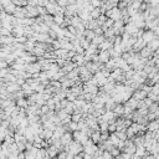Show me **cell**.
Instances as JSON below:
<instances>
[{"instance_id": "cell-1", "label": "cell", "mask_w": 159, "mask_h": 159, "mask_svg": "<svg viewBox=\"0 0 159 159\" xmlns=\"http://www.w3.org/2000/svg\"><path fill=\"white\" fill-rule=\"evenodd\" d=\"M63 151L66 152V153L72 154V156H78V154H81V153L83 152V147H82L80 143L72 141L67 147H65Z\"/></svg>"}, {"instance_id": "cell-2", "label": "cell", "mask_w": 159, "mask_h": 159, "mask_svg": "<svg viewBox=\"0 0 159 159\" xmlns=\"http://www.w3.org/2000/svg\"><path fill=\"white\" fill-rule=\"evenodd\" d=\"M142 39H143V41H144L146 44H149L151 41H153L154 39H156V34H154L152 30H146V31L143 32Z\"/></svg>"}, {"instance_id": "cell-3", "label": "cell", "mask_w": 159, "mask_h": 159, "mask_svg": "<svg viewBox=\"0 0 159 159\" xmlns=\"http://www.w3.org/2000/svg\"><path fill=\"white\" fill-rule=\"evenodd\" d=\"M138 31H139V30L137 29V27H135V25L133 24V22H129V24L124 25V32H127V34L130 35V36H134Z\"/></svg>"}, {"instance_id": "cell-4", "label": "cell", "mask_w": 159, "mask_h": 159, "mask_svg": "<svg viewBox=\"0 0 159 159\" xmlns=\"http://www.w3.org/2000/svg\"><path fill=\"white\" fill-rule=\"evenodd\" d=\"M60 141H61V144L63 146V148H65V147H67L68 144H70V143H71V142L73 141V138H72V134L70 133V132H66V133H65V134L62 135L61 138H60Z\"/></svg>"}, {"instance_id": "cell-5", "label": "cell", "mask_w": 159, "mask_h": 159, "mask_svg": "<svg viewBox=\"0 0 159 159\" xmlns=\"http://www.w3.org/2000/svg\"><path fill=\"white\" fill-rule=\"evenodd\" d=\"M98 59L101 63H107L111 60V56L108 51H98Z\"/></svg>"}, {"instance_id": "cell-6", "label": "cell", "mask_w": 159, "mask_h": 159, "mask_svg": "<svg viewBox=\"0 0 159 159\" xmlns=\"http://www.w3.org/2000/svg\"><path fill=\"white\" fill-rule=\"evenodd\" d=\"M153 51L149 49V47H144L142 49L141 51H139V55H141V59H146V60H149V59H152V56H153Z\"/></svg>"}, {"instance_id": "cell-7", "label": "cell", "mask_w": 159, "mask_h": 159, "mask_svg": "<svg viewBox=\"0 0 159 159\" xmlns=\"http://www.w3.org/2000/svg\"><path fill=\"white\" fill-rule=\"evenodd\" d=\"M147 93L144 92V91H142V90H135L134 92H133V98L134 100H137V101H144L147 98Z\"/></svg>"}, {"instance_id": "cell-8", "label": "cell", "mask_w": 159, "mask_h": 159, "mask_svg": "<svg viewBox=\"0 0 159 159\" xmlns=\"http://www.w3.org/2000/svg\"><path fill=\"white\" fill-rule=\"evenodd\" d=\"M26 16V9L25 8H16L14 11V17L15 19H24Z\"/></svg>"}, {"instance_id": "cell-9", "label": "cell", "mask_w": 159, "mask_h": 159, "mask_svg": "<svg viewBox=\"0 0 159 159\" xmlns=\"http://www.w3.org/2000/svg\"><path fill=\"white\" fill-rule=\"evenodd\" d=\"M97 148H98V147L96 146V144H90V146H87V147H83V153L88 154V156H91V157H93V154L96 153Z\"/></svg>"}, {"instance_id": "cell-10", "label": "cell", "mask_w": 159, "mask_h": 159, "mask_svg": "<svg viewBox=\"0 0 159 159\" xmlns=\"http://www.w3.org/2000/svg\"><path fill=\"white\" fill-rule=\"evenodd\" d=\"M147 130L148 132H157V130H159V123L157 122V121H152V122H148L147 124Z\"/></svg>"}, {"instance_id": "cell-11", "label": "cell", "mask_w": 159, "mask_h": 159, "mask_svg": "<svg viewBox=\"0 0 159 159\" xmlns=\"http://www.w3.org/2000/svg\"><path fill=\"white\" fill-rule=\"evenodd\" d=\"M111 49H113V44L109 43L108 40H105L100 46H98V50L100 51H109Z\"/></svg>"}, {"instance_id": "cell-12", "label": "cell", "mask_w": 159, "mask_h": 159, "mask_svg": "<svg viewBox=\"0 0 159 159\" xmlns=\"http://www.w3.org/2000/svg\"><path fill=\"white\" fill-rule=\"evenodd\" d=\"M46 152H47V156L50 157V159H52V158H56L57 157V154L60 153V151L56 147L54 146H50L47 149H46Z\"/></svg>"}, {"instance_id": "cell-13", "label": "cell", "mask_w": 159, "mask_h": 159, "mask_svg": "<svg viewBox=\"0 0 159 159\" xmlns=\"http://www.w3.org/2000/svg\"><path fill=\"white\" fill-rule=\"evenodd\" d=\"M90 139L93 142V144H100V142H101V132L100 130H93V133L91 134Z\"/></svg>"}, {"instance_id": "cell-14", "label": "cell", "mask_w": 159, "mask_h": 159, "mask_svg": "<svg viewBox=\"0 0 159 159\" xmlns=\"http://www.w3.org/2000/svg\"><path fill=\"white\" fill-rule=\"evenodd\" d=\"M25 9H26V16H29V17H31V19L39 15V13H37V8H32V6L27 5Z\"/></svg>"}, {"instance_id": "cell-15", "label": "cell", "mask_w": 159, "mask_h": 159, "mask_svg": "<svg viewBox=\"0 0 159 159\" xmlns=\"http://www.w3.org/2000/svg\"><path fill=\"white\" fill-rule=\"evenodd\" d=\"M19 90H21V87L17 85L16 82H13V83H9L6 86V91L10 92V93H16Z\"/></svg>"}, {"instance_id": "cell-16", "label": "cell", "mask_w": 159, "mask_h": 159, "mask_svg": "<svg viewBox=\"0 0 159 159\" xmlns=\"http://www.w3.org/2000/svg\"><path fill=\"white\" fill-rule=\"evenodd\" d=\"M114 86H116L114 82H109V81H108L103 87H102V90H103L102 92H105V93H107V95H109V93L114 90Z\"/></svg>"}, {"instance_id": "cell-17", "label": "cell", "mask_w": 159, "mask_h": 159, "mask_svg": "<svg viewBox=\"0 0 159 159\" xmlns=\"http://www.w3.org/2000/svg\"><path fill=\"white\" fill-rule=\"evenodd\" d=\"M147 47L151 49L153 52H156V51L159 49V39H157V37H156L153 41H151L149 44H147Z\"/></svg>"}, {"instance_id": "cell-18", "label": "cell", "mask_w": 159, "mask_h": 159, "mask_svg": "<svg viewBox=\"0 0 159 159\" xmlns=\"http://www.w3.org/2000/svg\"><path fill=\"white\" fill-rule=\"evenodd\" d=\"M146 154H148V152L146 151V148H144L143 146H139L135 148V153H134V156H137L138 158H143Z\"/></svg>"}, {"instance_id": "cell-19", "label": "cell", "mask_w": 159, "mask_h": 159, "mask_svg": "<svg viewBox=\"0 0 159 159\" xmlns=\"http://www.w3.org/2000/svg\"><path fill=\"white\" fill-rule=\"evenodd\" d=\"M113 113L116 114V117L123 116V113H124V107H123V105H116L114 109H113Z\"/></svg>"}, {"instance_id": "cell-20", "label": "cell", "mask_w": 159, "mask_h": 159, "mask_svg": "<svg viewBox=\"0 0 159 159\" xmlns=\"http://www.w3.org/2000/svg\"><path fill=\"white\" fill-rule=\"evenodd\" d=\"M13 32L15 34L16 39H17V37H21L22 35H24V26H21V25L15 26V27L13 29Z\"/></svg>"}, {"instance_id": "cell-21", "label": "cell", "mask_w": 159, "mask_h": 159, "mask_svg": "<svg viewBox=\"0 0 159 159\" xmlns=\"http://www.w3.org/2000/svg\"><path fill=\"white\" fill-rule=\"evenodd\" d=\"M63 21H65V15L63 14H59V15H54V22L56 25H59V26H61L63 24Z\"/></svg>"}, {"instance_id": "cell-22", "label": "cell", "mask_w": 159, "mask_h": 159, "mask_svg": "<svg viewBox=\"0 0 159 159\" xmlns=\"http://www.w3.org/2000/svg\"><path fill=\"white\" fill-rule=\"evenodd\" d=\"M83 37H85L87 41L92 43V40L96 37V35H95V32H93L92 30H85V32H83Z\"/></svg>"}, {"instance_id": "cell-23", "label": "cell", "mask_w": 159, "mask_h": 159, "mask_svg": "<svg viewBox=\"0 0 159 159\" xmlns=\"http://www.w3.org/2000/svg\"><path fill=\"white\" fill-rule=\"evenodd\" d=\"M81 24H82V20L80 19L78 15H75V16L71 17V26H73L75 29H76L78 25H81Z\"/></svg>"}, {"instance_id": "cell-24", "label": "cell", "mask_w": 159, "mask_h": 159, "mask_svg": "<svg viewBox=\"0 0 159 159\" xmlns=\"http://www.w3.org/2000/svg\"><path fill=\"white\" fill-rule=\"evenodd\" d=\"M70 92H71L72 95H75L76 97H78L80 95H82V93H83V90H82L81 86H73L71 90H70Z\"/></svg>"}, {"instance_id": "cell-25", "label": "cell", "mask_w": 159, "mask_h": 159, "mask_svg": "<svg viewBox=\"0 0 159 159\" xmlns=\"http://www.w3.org/2000/svg\"><path fill=\"white\" fill-rule=\"evenodd\" d=\"M16 107H17V108L20 107L21 109H24V108H26V107H29L27 100H25V98H20V100H17V102H16Z\"/></svg>"}, {"instance_id": "cell-26", "label": "cell", "mask_w": 159, "mask_h": 159, "mask_svg": "<svg viewBox=\"0 0 159 159\" xmlns=\"http://www.w3.org/2000/svg\"><path fill=\"white\" fill-rule=\"evenodd\" d=\"M106 39H105V36L103 35H101V36H96L95 37V39H93L92 40V43L91 44H93V45H96L97 46V47H98V46H100L102 43H103V41H105Z\"/></svg>"}, {"instance_id": "cell-27", "label": "cell", "mask_w": 159, "mask_h": 159, "mask_svg": "<svg viewBox=\"0 0 159 159\" xmlns=\"http://www.w3.org/2000/svg\"><path fill=\"white\" fill-rule=\"evenodd\" d=\"M114 107H116V103L113 102V100H112V98L105 103V109H106V111H113Z\"/></svg>"}, {"instance_id": "cell-28", "label": "cell", "mask_w": 159, "mask_h": 159, "mask_svg": "<svg viewBox=\"0 0 159 159\" xmlns=\"http://www.w3.org/2000/svg\"><path fill=\"white\" fill-rule=\"evenodd\" d=\"M67 127H68V132L71 130V132H76V130H78V123H76V122H70L68 124H67Z\"/></svg>"}, {"instance_id": "cell-29", "label": "cell", "mask_w": 159, "mask_h": 159, "mask_svg": "<svg viewBox=\"0 0 159 159\" xmlns=\"http://www.w3.org/2000/svg\"><path fill=\"white\" fill-rule=\"evenodd\" d=\"M158 111V102H153V103L148 107V113H156Z\"/></svg>"}, {"instance_id": "cell-30", "label": "cell", "mask_w": 159, "mask_h": 159, "mask_svg": "<svg viewBox=\"0 0 159 159\" xmlns=\"http://www.w3.org/2000/svg\"><path fill=\"white\" fill-rule=\"evenodd\" d=\"M109 154H111V156L113 157V158H116V157H118L119 154H121V151H119V149H117L116 147H113V148H112L111 151H109Z\"/></svg>"}, {"instance_id": "cell-31", "label": "cell", "mask_w": 159, "mask_h": 159, "mask_svg": "<svg viewBox=\"0 0 159 159\" xmlns=\"http://www.w3.org/2000/svg\"><path fill=\"white\" fill-rule=\"evenodd\" d=\"M152 93L156 96H159V83H156V85L152 87Z\"/></svg>"}, {"instance_id": "cell-32", "label": "cell", "mask_w": 159, "mask_h": 159, "mask_svg": "<svg viewBox=\"0 0 159 159\" xmlns=\"http://www.w3.org/2000/svg\"><path fill=\"white\" fill-rule=\"evenodd\" d=\"M116 130H117V126L116 123H112L108 126V133L112 134V133H116Z\"/></svg>"}, {"instance_id": "cell-33", "label": "cell", "mask_w": 159, "mask_h": 159, "mask_svg": "<svg viewBox=\"0 0 159 159\" xmlns=\"http://www.w3.org/2000/svg\"><path fill=\"white\" fill-rule=\"evenodd\" d=\"M40 111H41V114H47L49 112H50V109H49V107L46 106V105H44V106H41L40 107Z\"/></svg>"}, {"instance_id": "cell-34", "label": "cell", "mask_w": 159, "mask_h": 159, "mask_svg": "<svg viewBox=\"0 0 159 159\" xmlns=\"http://www.w3.org/2000/svg\"><path fill=\"white\" fill-rule=\"evenodd\" d=\"M5 80H6V81H11V83H13V82H16L17 78L14 76V75H8V76L5 77Z\"/></svg>"}, {"instance_id": "cell-35", "label": "cell", "mask_w": 159, "mask_h": 159, "mask_svg": "<svg viewBox=\"0 0 159 159\" xmlns=\"http://www.w3.org/2000/svg\"><path fill=\"white\" fill-rule=\"evenodd\" d=\"M8 75H9V70H8V68L0 70V77H6Z\"/></svg>"}, {"instance_id": "cell-36", "label": "cell", "mask_w": 159, "mask_h": 159, "mask_svg": "<svg viewBox=\"0 0 159 159\" xmlns=\"http://www.w3.org/2000/svg\"><path fill=\"white\" fill-rule=\"evenodd\" d=\"M66 157H67V153L65 152V151L60 152V153L57 154V159H66Z\"/></svg>"}, {"instance_id": "cell-37", "label": "cell", "mask_w": 159, "mask_h": 159, "mask_svg": "<svg viewBox=\"0 0 159 159\" xmlns=\"http://www.w3.org/2000/svg\"><path fill=\"white\" fill-rule=\"evenodd\" d=\"M102 158H103V159H113V157L109 154V152H103V154H102Z\"/></svg>"}, {"instance_id": "cell-38", "label": "cell", "mask_w": 159, "mask_h": 159, "mask_svg": "<svg viewBox=\"0 0 159 159\" xmlns=\"http://www.w3.org/2000/svg\"><path fill=\"white\" fill-rule=\"evenodd\" d=\"M121 157H122V159H132L133 156H130V154H127V153H122V154H121Z\"/></svg>"}, {"instance_id": "cell-39", "label": "cell", "mask_w": 159, "mask_h": 159, "mask_svg": "<svg viewBox=\"0 0 159 159\" xmlns=\"http://www.w3.org/2000/svg\"><path fill=\"white\" fill-rule=\"evenodd\" d=\"M143 102H144V105H146V107H147V108H148V107H149V106H151L152 103H153V102H152L151 100H149V98H148V97H147V98H146V100H144Z\"/></svg>"}, {"instance_id": "cell-40", "label": "cell", "mask_w": 159, "mask_h": 159, "mask_svg": "<svg viewBox=\"0 0 159 159\" xmlns=\"http://www.w3.org/2000/svg\"><path fill=\"white\" fill-rule=\"evenodd\" d=\"M83 153H81V154H78V156H75V158L73 159H83Z\"/></svg>"}, {"instance_id": "cell-41", "label": "cell", "mask_w": 159, "mask_h": 159, "mask_svg": "<svg viewBox=\"0 0 159 159\" xmlns=\"http://www.w3.org/2000/svg\"><path fill=\"white\" fill-rule=\"evenodd\" d=\"M8 159H19V158H17L16 156H9V157H8Z\"/></svg>"}, {"instance_id": "cell-42", "label": "cell", "mask_w": 159, "mask_h": 159, "mask_svg": "<svg viewBox=\"0 0 159 159\" xmlns=\"http://www.w3.org/2000/svg\"><path fill=\"white\" fill-rule=\"evenodd\" d=\"M1 105H3V100L0 98V107H1Z\"/></svg>"}, {"instance_id": "cell-43", "label": "cell", "mask_w": 159, "mask_h": 159, "mask_svg": "<svg viewBox=\"0 0 159 159\" xmlns=\"http://www.w3.org/2000/svg\"><path fill=\"white\" fill-rule=\"evenodd\" d=\"M158 108H159V102H158Z\"/></svg>"}]
</instances>
